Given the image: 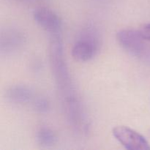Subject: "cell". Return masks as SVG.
Segmentation results:
<instances>
[{"label":"cell","mask_w":150,"mask_h":150,"mask_svg":"<svg viewBox=\"0 0 150 150\" xmlns=\"http://www.w3.org/2000/svg\"><path fill=\"white\" fill-rule=\"evenodd\" d=\"M36 139L38 143L43 147H51L57 142V136L51 129L41 127L37 132Z\"/></svg>","instance_id":"ba28073f"},{"label":"cell","mask_w":150,"mask_h":150,"mask_svg":"<svg viewBox=\"0 0 150 150\" xmlns=\"http://www.w3.org/2000/svg\"><path fill=\"white\" fill-rule=\"evenodd\" d=\"M26 42L25 35L15 28H7L0 35V51L1 54H11L20 50Z\"/></svg>","instance_id":"5b68a950"},{"label":"cell","mask_w":150,"mask_h":150,"mask_svg":"<svg viewBox=\"0 0 150 150\" xmlns=\"http://www.w3.org/2000/svg\"><path fill=\"white\" fill-rule=\"evenodd\" d=\"M34 92L25 85H14L6 91V98L12 103L24 104L32 100Z\"/></svg>","instance_id":"52a82bcc"},{"label":"cell","mask_w":150,"mask_h":150,"mask_svg":"<svg viewBox=\"0 0 150 150\" xmlns=\"http://www.w3.org/2000/svg\"><path fill=\"white\" fill-rule=\"evenodd\" d=\"M49 58L53 75L59 90L62 101H67L77 96L63 54V45L59 34L51 35Z\"/></svg>","instance_id":"6da1fadb"},{"label":"cell","mask_w":150,"mask_h":150,"mask_svg":"<svg viewBox=\"0 0 150 150\" xmlns=\"http://www.w3.org/2000/svg\"><path fill=\"white\" fill-rule=\"evenodd\" d=\"M99 47V37L97 30L88 26L81 34V38L76 41L72 49V56L76 60L86 62L92 59Z\"/></svg>","instance_id":"7a4b0ae2"},{"label":"cell","mask_w":150,"mask_h":150,"mask_svg":"<svg viewBox=\"0 0 150 150\" xmlns=\"http://www.w3.org/2000/svg\"><path fill=\"white\" fill-rule=\"evenodd\" d=\"M33 17L36 23L51 35L59 34L61 32L62 21L58 15L47 7H41L35 10Z\"/></svg>","instance_id":"8992f818"},{"label":"cell","mask_w":150,"mask_h":150,"mask_svg":"<svg viewBox=\"0 0 150 150\" xmlns=\"http://www.w3.org/2000/svg\"><path fill=\"white\" fill-rule=\"evenodd\" d=\"M117 39L122 47L133 56L140 58L146 56V40L139 30L123 29L117 34Z\"/></svg>","instance_id":"3957f363"},{"label":"cell","mask_w":150,"mask_h":150,"mask_svg":"<svg viewBox=\"0 0 150 150\" xmlns=\"http://www.w3.org/2000/svg\"><path fill=\"white\" fill-rule=\"evenodd\" d=\"M140 32L146 40L150 41V23L145 24L140 29Z\"/></svg>","instance_id":"30bf717a"},{"label":"cell","mask_w":150,"mask_h":150,"mask_svg":"<svg viewBox=\"0 0 150 150\" xmlns=\"http://www.w3.org/2000/svg\"><path fill=\"white\" fill-rule=\"evenodd\" d=\"M34 109L40 114L47 113L50 109V103L48 99L43 97H39L35 100L33 103Z\"/></svg>","instance_id":"9c48e42d"},{"label":"cell","mask_w":150,"mask_h":150,"mask_svg":"<svg viewBox=\"0 0 150 150\" xmlns=\"http://www.w3.org/2000/svg\"><path fill=\"white\" fill-rule=\"evenodd\" d=\"M113 136L122 146L129 150H150L149 142L142 135L126 126L113 129Z\"/></svg>","instance_id":"277c9868"}]
</instances>
